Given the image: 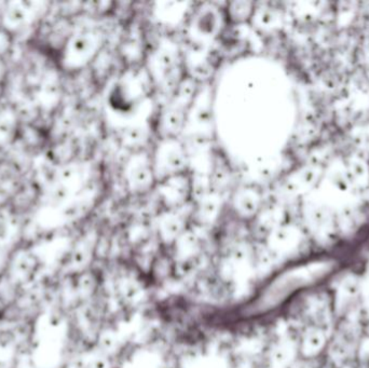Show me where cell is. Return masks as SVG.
Segmentation results:
<instances>
[{
  "mask_svg": "<svg viewBox=\"0 0 369 368\" xmlns=\"http://www.w3.org/2000/svg\"><path fill=\"white\" fill-rule=\"evenodd\" d=\"M228 25L225 9L212 5L195 8L185 26L188 44L211 48L210 44L224 35Z\"/></svg>",
  "mask_w": 369,
  "mask_h": 368,
  "instance_id": "obj_3",
  "label": "cell"
},
{
  "mask_svg": "<svg viewBox=\"0 0 369 368\" xmlns=\"http://www.w3.org/2000/svg\"><path fill=\"white\" fill-rule=\"evenodd\" d=\"M121 177L126 191L131 195H145L156 186L150 149L132 151L122 165Z\"/></svg>",
  "mask_w": 369,
  "mask_h": 368,
  "instance_id": "obj_4",
  "label": "cell"
},
{
  "mask_svg": "<svg viewBox=\"0 0 369 368\" xmlns=\"http://www.w3.org/2000/svg\"><path fill=\"white\" fill-rule=\"evenodd\" d=\"M228 206L236 218L242 220H254L264 208V192L260 185L243 183L230 191Z\"/></svg>",
  "mask_w": 369,
  "mask_h": 368,
  "instance_id": "obj_6",
  "label": "cell"
},
{
  "mask_svg": "<svg viewBox=\"0 0 369 368\" xmlns=\"http://www.w3.org/2000/svg\"><path fill=\"white\" fill-rule=\"evenodd\" d=\"M163 210H174L193 201V177L189 172L159 182L154 188Z\"/></svg>",
  "mask_w": 369,
  "mask_h": 368,
  "instance_id": "obj_5",
  "label": "cell"
},
{
  "mask_svg": "<svg viewBox=\"0 0 369 368\" xmlns=\"http://www.w3.org/2000/svg\"><path fill=\"white\" fill-rule=\"evenodd\" d=\"M190 4L168 3L157 4L158 8H155L154 16L157 22L163 28H177L181 25L186 26L195 7H189Z\"/></svg>",
  "mask_w": 369,
  "mask_h": 368,
  "instance_id": "obj_7",
  "label": "cell"
},
{
  "mask_svg": "<svg viewBox=\"0 0 369 368\" xmlns=\"http://www.w3.org/2000/svg\"><path fill=\"white\" fill-rule=\"evenodd\" d=\"M155 89L168 91L172 95L185 78L183 50L171 40H162L147 53L144 64Z\"/></svg>",
  "mask_w": 369,
  "mask_h": 368,
  "instance_id": "obj_1",
  "label": "cell"
},
{
  "mask_svg": "<svg viewBox=\"0 0 369 368\" xmlns=\"http://www.w3.org/2000/svg\"><path fill=\"white\" fill-rule=\"evenodd\" d=\"M150 157L156 184L188 172V149L181 138H157Z\"/></svg>",
  "mask_w": 369,
  "mask_h": 368,
  "instance_id": "obj_2",
  "label": "cell"
},
{
  "mask_svg": "<svg viewBox=\"0 0 369 368\" xmlns=\"http://www.w3.org/2000/svg\"><path fill=\"white\" fill-rule=\"evenodd\" d=\"M256 4L248 1H234L225 8L226 18L229 25H242L250 23Z\"/></svg>",
  "mask_w": 369,
  "mask_h": 368,
  "instance_id": "obj_8",
  "label": "cell"
}]
</instances>
